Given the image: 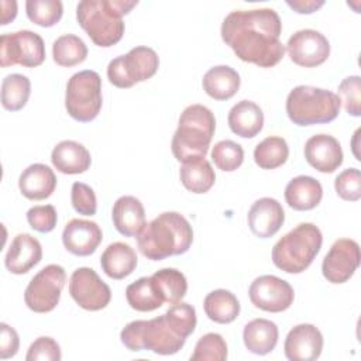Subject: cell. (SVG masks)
<instances>
[{
    "label": "cell",
    "mask_w": 361,
    "mask_h": 361,
    "mask_svg": "<svg viewBox=\"0 0 361 361\" xmlns=\"http://www.w3.org/2000/svg\"><path fill=\"white\" fill-rule=\"evenodd\" d=\"M221 38L244 62L275 66L285 55L282 23L274 8L234 10L221 23Z\"/></svg>",
    "instance_id": "6da1fadb"
},
{
    "label": "cell",
    "mask_w": 361,
    "mask_h": 361,
    "mask_svg": "<svg viewBox=\"0 0 361 361\" xmlns=\"http://www.w3.org/2000/svg\"><path fill=\"white\" fill-rule=\"evenodd\" d=\"M192 241V226L178 212L161 213L149 223H145L137 235L140 252L151 261L185 254L190 248Z\"/></svg>",
    "instance_id": "7a4b0ae2"
},
{
    "label": "cell",
    "mask_w": 361,
    "mask_h": 361,
    "mask_svg": "<svg viewBox=\"0 0 361 361\" xmlns=\"http://www.w3.org/2000/svg\"><path fill=\"white\" fill-rule=\"evenodd\" d=\"M137 4V0H82L76 20L97 47L109 48L123 38V17Z\"/></svg>",
    "instance_id": "3957f363"
},
{
    "label": "cell",
    "mask_w": 361,
    "mask_h": 361,
    "mask_svg": "<svg viewBox=\"0 0 361 361\" xmlns=\"http://www.w3.org/2000/svg\"><path fill=\"white\" fill-rule=\"evenodd\" d=\"M120 340L130 351L149 350L159 355L176 354L186 343L166 313L151 320L130 322L121 330Z\"/></svg>",
    "instance_id": "277c9868"
},
{
    "label": "cell",
    "mask_w": 361,
    "mask_h": 361,
    "mask_svg": "<svg viewBox=\"0 0 361 361\" xmlns=\"http://www.w3.org/2000/svg\"><path fill=\"white\" fill-rule=\"evenodd\" d=\"M216 118L210 109L203 104L188 106L178 121L172 137L171 149L179 162L206 157L214 135Z\"/></svg>",
    "instance_id": "5b68a950"
},
{
    "label": "cell",
    "mask_w": 361,
    "mask_h": 361,
    "mask_svg": "<svg viewBox=\"0 0 361 361\" xmlns=\"http://www.w3.org/2000/svg\"><path fill=\"white\" fill-rule=\"evenodd\" d=\"M323 244L320 228L313 223H300L272 248V262L286 274H300L310 267Z\"/></svg>",
    "instance_id": "8992f818"
},
{
    "label": "cell",
    "mask_w": 361,
    "mask_h": 361,
    "mask_svg": "<svg viewBox=\"0 0 361 361\" xmlns=\"http://www.w3.org/2000/svg\"><path fill=\"white\" fill-rule=\"evenodd\" d=\"M341 109L340 97L326 89L300 85L293 87L286 97V114L300 127L333 121Z\"/></svg>",
    "instance_id": "52a82bcc"
},
{
    "label": "cell",
    "mask_w": 361,
    "mask_h": 361,
    "mask_svg": "<svg viewBox=\"0 0 361 361\" xmlns=\"http://www.w3.org/2000/svg\"><path fill=\"white\" fill-rule=\"evenodd\" d=\"M102 79L94 71L85 69L71 76L66 83L65 109L80 123L94 120L102 109Z\"/></svg>",
    "instance_id": "ba28073f"
},
{
    "label": "cell",
    "mask_w": 361,
    "mask_h": 361,
    "mask_svg": "<svg viewBox=\"0 0 361 361\" xmlns=\"http://www.w3.org/2000/svg\"><path fill=\"white\" fill-rule=\"evenodd\" d=\"M159 68V58L149 47L131 48L126 55L111 59L107 65V78L111 85L127 89L152 78Z\"/></svg>",
    "instance_id": "9c48e42d"
},
{
    "label": "cell",
    "mask_w": 361,
    "mask_h": 361,
    "mask_svg": "<svg viewBox=\"0 0 361 361\" xmlns=\"http://www.w3.org/2000/svg\"><path fill=\"white\" fill-rule=\"evenodd\" d=\"M66 282V272L58 264H49L38 271L24 292L27 307L35 313H48L56 307Z\"/></svg>",
    "instance_id": "30bf717a"
},
{
    "label": "cell",
    "mask_w": 361,
    "mask_h": 361,
    "mask_svg": "<svg viewBox=\"0 0 361 361\" xmlns=\"http://www.w3.org/2000/svg\"><path fill=\"white\" fill-rule=\"evenodd\" d=\"M45 59V45L39 34L21 30L0 37V65L3 68L21 65L25 68L39 66Z\"/></svg>",
    "instance_id": "8fae6325"
},
{
    "label": "cell",
    "mask_w": 361,
    "mask_h": 361,
    "mask_svg": "<svg viewBox=\"0 0 361 361\" xmlns=\"http://www.w3.org/2000/svg\"><path fill=\"white\" fill-rule=\"evenodd\" d=\"M69 293L82 309L89 312L104 309L111 299L109 285L89 267H80L72 272L69 279Z\"/></svg>",
    "instance_id": "7c38bea8"
},
{
    "label": "cell",
    "mask_w": 361,
    "mask_h": 361,
    "mask_svg": "<svg viewBox=\"0 0 361 361\" xmlns=\"http://www.w3.org/2000/svg\"><path fill=\"white\" fill-rule=\"evenodd\" d=\"M248 296L255 307L264 312L279 313L290 307L295 292L285 279L275 275H261L251 282Z\"/></svg>",
    "instance_id": "4fadbf2b"
},
{
    "label": "cell",
    "mask_w": 361,
    "mask_h": 361,
    "mask_svg": "<svg viewBox=\"0 0 361 361\" xmlns=\"http://www.w3.org/2000/svg\"><path fill=\"white\" fill-rule=\"evenodd\" d=\"M285 49L293 63L303 68H314L327 61L330 42L322 32L305 28L289 37Z\"/></svg>",
    "instance_id": "5bb4252c"
},
{
    "label": "cell",
    "mask_w": 361,
    "mask_h": 361,
    "mask_svg": "<svg viewBox=\"0 0 361 361\" xmlns=\"http://www.w3.org/2000/svg\"><path fill=\"white\" fill-rule=\"evenodd\" d=\"M360 245L351 238H338L323 258V276L331 283L347 282L360 265Z\"/></svg>",
    "instance_id": "9a60e30c"
},
{
    "label": "cell",
    "mask_w": 361,
    "mask_h": 361,
    "mask_svg": "<svg viewBox=\"0 0 361 361\" xmlns=\"http://www.w3.org/2000/svg\"><path fill=\"white\" fill-rule=\"evenodd\" d=\"M323 350V336L320 330L310 323H302L289 330L283 353L290 361H314Z\"/></svg>",
    "instance_id": "2e32d148"
},
{
    "label": "cell",
    "mask_w": 361,
    "mask_h": 361,
    "mask_svg": "<svg viewBox=\"0 0 361 361\" xmlns=\"http://www.w3.org/2000/svg\"><path fill=\"white\" fill-rule=\"evenodd\" d=\"M103 233L97 223L85 219H72L62 231L65 248L78 257H87L96 251L102 243Z\"/></svg>",
    "instance_id": "e0dca14e"
},
{
    "label": "cell",
    "mask_w": 361,
    "mask_h": 361,
    "mask_svg": "<svg viewBox=\"0 0 361 361\" xmlns=\"http://www.w3.org/2000/svg\"><path fill=\"white\" fill-rule=\"evenodd\" d=\"M248 227L259 238L275 235L285 221L282 204L274 197H261L252 203L248 210Z\"/></svg>",
    "instance_id": "ac0fdd59"
},
{
    "label": "cell",
    "mask_w": 361,
    "mask_h": 361,
    "mask_svg": "<svg viewBox=\"0 0 361 361\" xmlns=\"http://www.w3.org/2000/svg\"><path fill=\"white\" fill-rule=\"evenodd\" d=\"M305 158L316 171L331 173L343 164V149L333 135L316 134L305 144Z\"/></svg>",
    "instance_id": "d6986e66"
},
{
    "label": "cell",
    "mask_w": 361,
    "mask_h": 361,
    "mask_svg": "<svg viewBox=\"0 0 361 361\" xmlns=\"http://www.w3.org/2000/svg\"><path fill=\"white\" fill-rule=\"evenodd\" d=\"M42 259L41 243L27 233L14 237L4 258L6 268L14 275L27 274Z\"/></svg>",
    "instance_id": "ffe728a7"
},
{
    "label": "cell",
    "mask_w": 361,
    "mask_h": 361,
    "mask_svg": "<svg viewBox=\"0 0 361 361\" xmlns=\"http://www.w3.org/2000/svg\"><path fill=\"white\" fill-rule=\"evenodd\" d=\"M52 165L65 175L83 173L90 168L92 157L85 145L73 140L58 142L51 152Z\"/></svg>",
    "instance_id": "44dd1931"
},
{
    "label": "cell",
    "mask_w": 361,
    "mask_h": 361,
    "mask_svg": "<svg viewBox=\"0 0 361 361\" xmlns=\"http://www.w3.org/2000/svg\"><path fill=\"white\" fill-rule=\"evenodd\" d=\"M18 188L24 197L30 200H44L54 193L56 176L48 165L32 164L21 172Z\"/></svg>",
    "instance_id": "7402d4cb"
},
{
    "label": "cell",
    "mask_w": 361,
    "mask_h": 361,
    "mask_svg": "<svg viewBox=\"0 0 361 361\" xmlns=\"http://www.w3.org/2000/svg\"><path fill=\"white\" fill-rule=\"evenodd\" d=\"M111 219L120 234L126 237H137L145 226V210L140 199L126 195L114 202Z\"/></svg>",
    "instance_id": "603a6c76"
},
{
    "label": "cell",
    "mask_w": 361,
    "mask_h": 361,
    "mask_svg": "<svg viewBox=\"0 0 361 361\" xmlns=\"http://www.w3.org/2000/svg\"><path fill=\"white\" fill-rule=\"evenodd\" d=\"M323 197L320 182L307 175H299L290 179L285 188V200L289 207L298 212L314 209Z\"/></svg>",
    "instance_id": "cb8c5ba5"
},
{
    "label": "cell",
    "mask_w": 361,
    "mask_h": 361,
    "mask_svg": "<svg viewBox=\"0 0 361 361\" xmlns=\"http://www.w3.org/2000/svg\"><path fill=\"white\" fill-rule=\"evenodd\" d=\"M227 123L238 137L254 138L264 127V113L257 103L240 100L230 109Z\"/></svg>",
    "instance_id": "d4e9b609"
},
{
    "label": "cell",
    "mask_w": 361,
    "mask_h": 361,
    "mask_svg": "<svg viewBox=\"0 0 361 361\" xmlns=\"http://www.w3.org/2000/svg\"><path fill=\"white\" fill-rule=\"evenodd\" d=\"M138 264L137 254L131 245L116 241L107 245L100 257L103 272L111 279H124L131 275Z\"/></svg>",
    "instance_id": "484cf974"
},
{
    "label": "cell",
    "mask_w": 361,
    "mask_h": 361,
    "mask_svg": "<svg viewBox=\"0 0 361 361\" xmlns=\"http://www.w3.org/2000/svg\"><path fill=\"white\" fill-rule=\"evenodd\" d=\"M278 326L268 319H254L244 326L243 341L245 348L257 355L269 354L278 343Z\"/></svg>",
    "instance_id": "4316f807"
},
{
    "label": "cell",
    "mask_w": 361,
    "mask_h": 361,
    "mask_svg": "<svg viewBox=\"0 0 361 361\" xmlns=\"http://www.w3.org/2000/svg\"><path fill=\"white\" fill-rule=\"evenodd\" d=\"M240 75L235 69L227 65L210 68L202 80L203 90L214 100H228L240 89Z\"/></svg>",
    "instance_id": "83f0119b"
},
{
    "label": "cell",
    "mask_w": 361,
    "mask_h": 361,
    "mask_svg": "<svg viewBox=\"0 0 361 361\" xmlns=\"http://www.w3.org/2000/svg\"><path fill=\"white\" fill-rule=\"evenodd\" d=\"M182 185L192 193H206L216 182V173L204 157L192 158L182 162L179 169Z\"/></svg>",
    "instance_id": "f1b7e54d"
},
{
    "label": "cell",
    "mask_w": 361,
    "mask_h": 361,
    "mask_svg": "<svg viewBox=\"0 0 361 361\" xmlns=\"http://www.w3.org/2000/svg\"><path fill=\"white\" fill-rule=\"evenodd\" d=\"M206 316L219 324H227L240 314V302L234 293L227 289H214L203 300Z\"/></svg>",
    "instance_id": "f546056e"
},
{
    "label": "cell",
    "mask_w": 361,
    "mask_h": 361,
    "mask_svg": "<svg viewBox=\"0 0 361 361\" xmlns=\"http://www.w3.org/2000/svg\"><path fill=\"white\" fill-rule=\"evenodd\" d=\"M151 279L164 303H179L188 292V282L185 275L175 268H162L154 272Z\"/></svg>",
    "instance_id": "4dcf8cb0"
},
{
    "label": "cell",
    "mask_w": 361,
    "mask_h": 361,
    "mask_svg": "<svg viewBox=\"0 0 361 361\" xmlns=\"http://www.w3.org/2000/svg\"><path fill=\"white\" fill-rule=\"evenodd\" d=\"M126 299L137 312H152L164 305L151 276H142L126 288Z\"/></svg>",
    "instance_id": "1f68e13d"
},
{
    "label": "cell",
    "mask_w": 361,
    "mask_h": 361,
    "mask_svg": "<svg viewBox=\"0 0 361 361\" xmlns=\"http://www.w3.org/2000/svg\"><path fill=\"white\" fill-rule=\"evenodd\" d=\"M289 157V147L285 138L271 135L257 144L254 149V161L261 169H275L282 166Z\"/></svg>",
    "instance_id": "d6a6232c"
},
{
    "label": "cell",
    "mask_w": 361,
    "mask_h": 361,
    "mask_svg": "<svg viewBox=\"0 0 361 361\" xmlns=\"http://www.w3.org/2000/svg\"><path fill=\"white\" fill-rule=\"evenodd\" d=\"M52 56L56 65L71 68L82 63L87 56V47L75 34L58 37L52 44Z\"/></svg>",
    "instance_id": "836d02e7"
},
{
    "label": "cell",
    "mask_w": 361,
    "mask_h": 361,
    "mask_svg": "<svg viewBox=\"0 0 361 361\" xmlns=\"http://www.w3.org/2000/svg\"><path fill=\"white\" fill-rule=\"evenodd\" d=\"M31 94V82L21 73L7 75L1 82V106L10 111L21 110Z\"/></svg>",
    "instance_id": "e575fe53"
},
{
    "label": "cell",
    "mask_w": 361,
    "mask_h": 361,
    "mask_svg": "<svg viewBox=\"0 0 361 361\" xmlns=\"http://www.w3.org/2000/svg\"><path fill=\"white\" fill-rule=\"evenodd\" d=\"M27 17L37 25L52 27L63 14V6L59 0H27Z\"/></svg>",
    "instance_id": "d590c367"
},
{
    "label": "cell",
    "mask_w": 361,
    "mask_h": 361,
    "mask_svg": "<svg viewBox=\"0 0 361 361\" xmlns=\"http://www.w3.org/2000/svg\"><path fill=\"white\" fill-rule=\"evenodd\" d=\"M212 159L219 169L233 172L241 166L244 161V149L235 141L221 140L214 144L212 149Z\"/></svg>",
    "instance_id": "8d00e7d4"
},
{
    "label": "cell",
    "mask_w": 361,
    "mask_h": 361,
    "mask_svg": "<svg viewBox=\"0 0 361 361\" xmlns=\"http://www.w3.org/2000/svg\"><path fill=\"white\" fill-rule=\"evenodd\" d=\"M226 358L227 343L219 333H207L202 336L190 355L192 361H224Z\"/></svg>",
    "instance_id": "74e56055"
},
{
    "label": "cell",
    "mask_w": 361,
    "mask_h": 361,
    "mask_svg": "<svg viewBox=\"0 0 361 361\" xmlns=\"http://www.w3.org/2000/svg\"><path fill=\"white\" fill-rule=\"evenodd\" d=\"M337 96L350 116L358 117L361 114V79L358 75L343 79L338 85Z\"/></svg>",
    "instance_id": "f35d334b"
},
{
    "label": "cell",
    "mask_w": 361,
    "mask_h": 361,
    "mask_svg": "<svg viewBox=\"0 0 361 361\" xmlns=\"http://www.w3.org/2000/svg\"><path fill=\"white\" fill-rule=\"evenodd\" d=\"M336 193L347 202H357L361 197V173L357 168L344 169L334 180Z\"/></svg>",
    "instance_id": "ab89813d"
},
{
    "label": "cell",
    "mask_w": 361,
    "mask_h": 361,
    "mask_svg": "<svg viewBox=\"0 0 361 361\" xmlns=\"http://www.w3.org/2000/svg\"><path fill=\"white\" fill-rule=\"evenodd\" d=\"M71 202L73 209L83 216H93L97 210V200H96L94 190L83 182H75L72 185Z\"/></svg>",
    "instance_id": "60d3db41"
},
{
    "label": "cell",
    "mask_w": 361,
    "mask_h": 361,
    "mask_svg": "<svg viewBox=\"0 0 361 361\" xmlns=\"http://www.w3.org/2000/svg\"><path fill=\"white\" fill-rule=\"evenodd\" d=\"M27 221L38 233H49L55 228L58 221L56 210L52 204L32 206L27 212Z\"/></svg>",
    "instance_id": "b9f144b4"
},
{
    "label": "cell",
    "mask_w": 361,
    "mask_h": 361,
    "mask_svg": "<svg viewBox=\"0 0 361 361\" xmlns=\"http://www.w3.org/2000/svg\"><path fill=\"white\" fill-rule=\"evenodd\" d=\"M61 358L62 353L59 344L48 336L34 340L25 355L27 361H59Z\"/></svg>",
    "instance_id": "7bdbcfd3"
},
{
    "label": "cell",
    "mask_w": 361,
    "mask_h": 361,
    "mask_svg": "<svg viewBox=\"0 0 361 361\" xmlns=\"http://www.w3.org/2000/svg\"><path fill=\"white\" fill-rule=\"evenodd\" d=\"M20 338L17 331L7 323H0V358L7 360L17 354Z\"/></svg>",
    "instance_id": "ee69618b"
},
{
    "label": "cell",
    "mask_w": 361,
    "mask_h": 361,
    "mask_svg": "<svg viewBox=\"0 0 361 361\" xmlns=\"http://www.w3.org/2000/svg\"><path fill=\"white\" fill-rule=\"evenodd\" d=\"M286 4L299 14H312L317 11L324 4V1L323 0H293V1L288 0Z\"/></svg>",
    "instance_id": "f6af8a7d"
},
{
    "label": "cell",
    "mask_w": 361,
    "mask_h": 361,
    "mask_svg": "<svg viewBox=\"0 0 361 361\" xmlns=\"http://www.w3.org/2000/svg\"><path fill=\"white\" fill-rule=\"evenodd\" d=\"M0 6H1V23L0 24L6 25L10 21H13L17 16V1H14V0H11V1L1 0Z\"/></svg>",
    "instance_id": "bcb514c9"
}]
</instances>
